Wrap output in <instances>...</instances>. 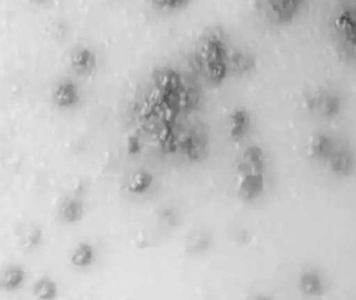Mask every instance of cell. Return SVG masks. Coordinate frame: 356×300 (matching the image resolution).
I'll return each mask as SVG.
<instances>
[{
  "label": "cell",
  "mask_w": 356,
  "mask_h": 300,
  "mask_svg": "<svg viewBox=\"0 0 356 300\" xmlns=\"http://www.w3.org/2000/svg\"><path fill=\"white\" fill-rule=\"evenodd\" d=\"M57 101L62 106H70L76 99V93L72 85H63L58 89Z\"/></svg>",
  "instance_id": "obj_7"
},
{
  "label": "cell",
  "mask_w": 356,
  "mask_h": 300,
  "mask_svg": "<svg viewBox=\"0 0 356 300\" xmlns=\"http://www.w3.org/2000/svg\"><path fill=\"white\" fill-rule=\"evenodd\" d=\"M95 260V251L91 246L82 244L76 248L72 256V262L74 266L83 267L92 264Z\"/></svg>",
  "instance_id": "obj_4"
},
{
  "label": "cell",
  "mask_w": 356,
  "mask_h": 300,
  "mask_svg": "<svg viewBox=\"0 0 356 300\" xmlns=\"http://www.w3.org/2000/svg\"><path fill=\"white\" fill-rule=\"evenodd\" d=\"M34 292L40 299H51L55 297L57 287L51 279L42 278L35 285Z\"/></svg>",
  "instance_id": "obj_5"
},
{
  "label": "cell",
  "mask_w": 356,
  "mask_h": 300,
  "mask_svg": "<svg viewBox=\"0 0 356 300\" xmlns=\"http://www.w3.org/2000/svg\"><path fill=\"white\" fill-rule=\"evenodd\" d=\"M207 67L210 76L220 81L226 73V50L220 39L210 41L207 49Z\"/></svg>",
  "instance_id": "obj_3"
},
{
  "label": "cell",
  "mask_w": 356,
  "mask_h": 300,
  "mask_svg": "<svg viewBox=\"0 0 356 300\" xmlns=\"http://www.w3.org/2000/svg\"><path fill=\"white\" fill-rule=\"evenodd\" d=\"M152 176L149 173L139 172L135 175L130 185V190L135 193H143L152 185Z\"/></svg>",
  "instance_id": "obj_6"
},
{
  "label": "cell",
  "mask_w": 356,
  "mask_h": 300,
  "mask_svg": "<svg viewBox=\"0 0 356 300\" xmlns=\"http://www.w3.org/2000/svg\"><path fill=\"white\" fill-rule=\"evenodd\" d=\"M62 212H63V216L65 217L66 220L74 222L82 217L83 206L78 201H68L62 208Z\"/></svg>",
  "instance_id": "obj_9"
},
{
  "label": "cell",
  "mask_w": 356,
  "mask_h": 300,
  "mask_svg": "<svg viewBox=\"0 0 356 300\" xmlns=\"http://www.w3.org/2000/svg\"><path fill=\"white\" fill-rule=\"evenodd\" d=\"M41 240L40 231H32L28 233L26 238V245L33 246L39 243Z\"/></svg>",
  "instance_id": "obj_10"
},
{
  "label": "cell",
  "mask_w": 356,
  "mask_h": 300,
  "mask_svg": "<svg viewBox=\"0 0 356 300\" xmlns=\"http://www.w3.org/2000/svg\"><path fill=\"white\" fill-rule=\"evenodd\" d=\"M335 35L343 48V51L350 58H356V6L341 8L334 17Z\"/></svg>",
  "instance_id": "obj_1"
},
{
  "label": "cell",
  "mask_w": 356,
  "mask_h": 300,
  "mask_svg": "<svg viewBox=\"0 0 356 300\" xmlns=\"http://www.w3.org/2000/svg\"><path fill=\"white\" fill-rule=\"evenodd\" d=\"M264 14L276 25L293 22L305 6L306 0H261Z\"/></svg>",
  "instance_id": "obj_2"
},
{
  "label": "cell",
  "mask_w": 356,
  "mask_h": 300,
  "mask_svg": "<svg viewBox=\"0 0 356 300\" xmlns=\"http://www.w3.org/2000/svg\"><path fill=\"white\" fill-rule=\"evenodd\" d=\"M24 279V272L19 268L10 269L3 277V285L8 289H16L22 285Z\"/></svg>",
  "instance_id": "obj_8"
}]
</instances>
